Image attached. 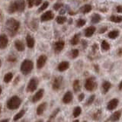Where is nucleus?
<instances>
[{"instance_id": "obj_26", "label": "nucleus", "mask_w": 122, "mask_h": 122, "mask_svg": "<svg viewBox=\"0 0 122 122\" xmlns=\"http://www.w3.org/2000/svg\"><path fill=\"white\" fill-rule=\"evenodd\" d=\"M79 37H80V34H75L73 36V37L72 38L71 40V44L72 45H76L79 42Z\"/></svg>"}, {"instance_id": "obj_50", "label": "nucleus", "mask_w": 122, "mask_h": 122, "mask_svg": "<svg viewBox=\"0 0 122 122\" xmlns=\"http://www.w3.org/2000/svg\"><path fill=\"white\" fill-rule=\"evenodd\" d=\"M2 11L0 10V18H1V17H2Z\"/></svg>"}, {"instance_id": "obj_52", "label": "nucleus", "mask_w": 122, "mask_h": 122, "mask_svg": "<svg viewBox=\"0 0 122 122\" xmlns=\"http://www.w3.org/2000/svg\"><path fill=\"white\" fill-rule=\"evenodd\" d=\"M2 122H5V121H9V120H3V121H2Z\"/></svg>"}, {"instance_id": "obj_37", "label": "nucleus", "mask_w": 122, "mask_h": 122, "mask_svg": "<svg viewBox=\"0 0 122 122\" xmlns=\"http://www.w3.org/2000/svg\"><path fill=\"white\" fill-rule=\"evenodd\" d=\"M95 98V95H92V96L89 98V100H88V102H87V105H90L92 104V102H94Z\"/></svg>"}, {"instance_id": "obj_53", "label": "nucleus", "mask_w": 122, "mask_h": 122, "mask_svg": "<svg viewBox=\"0 0 122 122\" xmlns=\"http://www.w3.org/2000/svg\"><path fill=\"white\" fill-rule=\"evenodd\" d=\"M0 66H1V60H0Z\"/></svg>"}, {"instance_id": "obj_34", "label": "nucleus", "mask_w": 122, "mask_h": 122, "mask_svg": "<svg viewBox=\"0 0 122 122\" xmlns=\"http://www.w3.org/2000/svg\"><path fill=\"white\" fill-rule=\"evenodd\" d=\"M86 21L85 19L79 18L77 21V22H76V25H77V27H79V28H81V27H82L83 25H86Z\"/></svg>"}, {"instance_id": "obj_19", "label": "nucleus", "mask_w": 122, "mask_h": 122, "mask_svg": "<svg viewBox=\"0 0 122 122\" xmlns=\"http://www.w3.org/2000/svg\"><path fill=\"white\" fill-rule=\"evenodd\" d=\"M111 86H112V84L110 83L108 81H105L102 84V89H103V93L106 94L109 91Z\"/></svg>"}, {"instance_id": "obj_33", "label": "nucleus", "mask_w": 122, "mask_h": 122, "mask_svg": "<svg viewBox=\"0 0 122 122\" xmlns=\"http://www.w3.org/2000/svg\"><path fill=\"white\" fill-rule=\"evenodd\" d=\"M66 21V18L64 17V16H58L56 18V22L58 23V24H60V25L65 23Z\"/></svg>"}, {"instance_id": "obj_10", "label": "nucleus", "mask_w": 122, "mask_h": 122, "mask_svg": "<svg viewBox=\"0 0 122 122\" xmlns=\"http://www.w3.org/2000/svg\"><path fill=\"white\" fill-rule=\"evenodd\" d=\"M8 37L5 34H2L0 35V49H5L8 45Z\"/></svg>"}, {"instance_id": "obj_51", "label": "nucleus", "mask_w": 122, "mask_h": 122, "mask_svg": "<svg viewBox=\"0 0 122 122\" xmlns=\"http://www.w3.org/2000/svg\"><path fill=\"white\" fill-rule=\"evenodd\" d=\"M1 93H2V88L0 86V95H1Z\"/></svg>"}, {"instance_id": "obj_22", "label": "nucleus", "mask_w": 122, "mask_h": 122, "mask_svg": "<svg viewBox=\"0 0 122 122\" xmlns=\"http://www.w3.org/2000/svg\"><path fill=\"white\" fill-rule=\"evenodd\" d=\"M15 47L18 50V51H25V45L20 41H16L15 43Z\"/></svg>"}, {"instance_id": "obj_44", "label": "nucleus", "mask_w": 122, "mask_h": 122, "mask_svg": "<svg viewBox=\"0 0 122 122\" xmlns=\"http://www.w3.org/2000/svg\"><path fill=\"white\" fill-rule=\"evenodd\" d=\"M98 49V45L96 44H95L93 46H92V51L95 53V51H96V50Z\"/></svg>"}, {"instance_id": "obj_48", "label": "nucleus", "mask_w": 122, "mask_h": 122, "mask_svg": "<svg viewBox=\"0 0 122 122\" xmlns=\"http://www.w3.org/2000/svg\"><path fill=\"white\" fill-rule=\"evenodd\" d=\"M119 90H122V80H121V82H120V84H119Z\"/></svg>"}, {"instance_id": "obj_14", "label": "nucleus", "mask_w": 122, "mask_h": 122, "mask_svg": "<svg viewBox=\"0 0 122 122\" xmlns=\"http://www.w3.org/2000/svg\"><path fill=\"white\" fill-rule=\"evenodd\" d=\"M70 66V63H69L67 61H63L58 65V70L60 72H63L65 70H66Z\"/></svg>"}, {"instance_id": "obj_6", "label": "nucleus", "mask_w": 122, "mask_h": 122, "mask_svg": "<svg viewBox=\"0 0 122 122\" xmlns=\"http://www.w3.org/2000/svg\"><path fill=\"white\" fill-rule=\"evenodd\" d=\"M62 82H63V78L61 76H59V77H56L55 78V79L53 80V90H58L60 89V88L62 85Z\"/></svg>"}, {"instance_id": "obj_21", "label": "nucleus", "mask_w": 122, "mask_h": 122, "mask_svg": "<svg viewBox=\"0 0 122 122\" xmlns=\"http://www.w3.org/2000/svg\"><path fill=\"white\" fill-rule=\"evenodd\" d=\"M46 107H47V104H46V103H42V104H41L39 106L37 107V114H38V115H41V114L44 113V112L46 109Z\"/></svg>"}, {"instance_id": "obj_38", "label": "nucleus", "mask_w": 122, "mask_h": 122, "mask_svg": "<svg viewBox=\"0 0 122 122\" xmlns=\"http://www.w3.org/2000/svg\"><path fill=\"white\" fill-rule=\"evenodd\" d=\"M48 5H49V3H48V2H45L43 5H42V6L39 9V11H44V9H46L48 7Z\"/></svg>"}, {"instance_id": "obj_17", "label": "nucleus", "mask_w": 122, "mask_h": 122, "mask_svg": "<svg viewBox=\"0 0 122 122\" xmlns=\"http://www.w3.org/2000/svg\"><path fill=\"white\" fill-rule=\"evenodd\" d=\"M121 115V112L120 111H117V112H114L112 115L110 116V120L112 121H117L120 119Z\"/></svg>"}, {"instance_id": "obj_39", "label": "nucleus", "mask_w": 122, "mask_h": 122, "mask_svg": "<svg viewBox=\"0 0 122 122\" xmlns=\"http://www.w3.org/2000/svg\"><path fill=\"white\" fill-rule=\"evenodd\" d=\"M61 7H63V4L62 3H56L54 5H53V9L55 10H59Z\"/></svg>"}, {"instance_id": "obj_47", "label": "nucleus", "mask_w": 122, "mask_h": 122, "mask_svg": "<svg viewBox=\"0 0 122 122\" xmlns=\"http://www.w3.org/2000/svg\"><path fill=\"white\" fill-rule=\"evenodd\" d=\"M86 43H87V42H86V41H82V46L84 45V47H83L84 48H86V46H87V44H86Z\"/></svg>"}, {"instance_id": "obj_24", "label": "nucleus", "mask_w": 122, "mask_h": 122, "mask_svg": "<svg viewBox=\"0 0 122 122\" xmlns=\"http://www.w3.org/2000/svg\"><path fill=\"white\" fill-rule=\"evenodd\" d=\"M101 16L100 15L98 14H95L92 15V19H91V21L92 24H97V23H98L99 21H101Z\"/></svg>"}, {"instance_id": "obj_11", "label": "nucleus", "mask_w": 122, "mask_h": 122, "mask_svg": "<svg viewBox=\"0 0 122 122\" xmlns=\"http://www.w3.org/2000/svg\"><path fill=\"white\" fill-rule=\"evenodd\" d=\"M72 98H73V95H72V93L71 92H67L64 95V96L63 98V102L65 104H69L70 103L72 100Z\"/></svg>"}, {"instance_id": "obj_25", "label": "nucleus", "mask_w": 122, "mask_h": 122, "mask_svg": "<svg viewBox=\"0 0 122 122\" xmlns=\"http://www.w3.org/2000/svg\"><path fill=\"white\" fill-rule=\"evenodd\" d=\"M16 11H17V4H16V2H14L11 4L9 8V12L10 14H12L15 12Z\"/></svg>"}, {"instance_id": "obj_4", "label": "nucleus", "mask_w": 122, "mask_h": 122, "mask_svg": "<svg viewBox=\"0 0 122 122\" xmlns=\"http://www.w3.org/2000/svg\"><path fill=\"white\" fill-rule=\"evenodd\" d=\"M97 87V83L95 81L94 77H90L86 79V83H85V88L87 91H93L96 89Z\"/></svg>"}, {"instance_id": "obj_23", "label": "nucleus", "mask_w": 122, "mask_h": 122, "mask_svg": "<svg viewBox=\"0 0 122 122\" xmlns=\"http://www.w3.org/2000/svg\"><path fill=\"white\" fill-rule=\"evenodd\" d=\"M119 35V30H113L108 33V37L111 39H115Z\"/></svg>"}, {"instance_id": "obj_29", "label": "nucleus", "mask_w": 122, "mask_h": 122, "mask_svg": "<svg viewBox=\"0 0 122 122\" xmlns=\"http://www.w3.org/2000/svg\"><path fill=\"white\" fill-rule=\"evenodd\" d=\"M81 112H82L81 108H80V107H76V108H74V110H73V113H72V114H73V117H77L78 116L80 115Z\"/></svg>"}, {"instance_id": "obj_5", "label": "nucleus", "mask_w": 122, "mask_h": 122, "mask_svg": "<svg viewBox=\"0 0 122 122\" xmlns=\"http://www.w3.org/2000/svg\"><path fill=\"white\" fill-rule=\"evenodd\" d=\"M37 84H38V81L36 78H32L30 80V82L28 83V91L32 92L35 91L37 87Z\"/></svg>"}, {"instance_id": "obj_43", "label": "nucleus", "mask_w": 122, "mask_h": 122, "mask_svg": "<svg viewBox=\"0 0 122 122\" xmlns=\"http://www.w3.org/2000/svg\"><path fill=\"white\" fill-rule=\"evenodd\" d=\"M84 97H85V95H84L83 93H81L79 95V101H82L83 100V98H84Z\"/></svg>"}, {"instance_id": "obj_20", "label": "nucleus", "mask_w": 122, "mask_h": 122, "mask_svg": "<svg viewBox=\"0 0 122 122\" xmlns=\"http://www.w3.org/2000/svg\"><path fill=\"white\" fill-rule=\"evenodd\" d=\"M92 8L91 5L86 4V5L81 7V9H80V11H81V12L83 13V14H87V13H89V11H92Z\"/></svg>"}, {"instance_id": "obj_13", "label": "nucleus", "mask_w": 122, "mask_h": 122, "mask_svg": "<svg viewBox=\"0 0 122 122\" xmlns=\"http://www.w3.org/2000/svg\"><path fill=\"white\" fill-rule=\"evenodd\" d=\"M95 30H96V28H95V27L94 26H90L89 28H87L85 30V36L87 37H92L93 35V34L95 33Z\"/></svg>"}, {"instance_id": "obj_2", "label": "nucleus", "mask_w": 122, "mask_h": 122, "mask_svg": "<svg viewBox=\"0 0 122 122\" xmlns=\"http://www.w3.org/2000/svg\"><path fill=\"white\" fill-rule=\"evenodd\" d=\"M33 62L30 60H25L23 61L21 66V71L24 75L28 74L29 72H31L33 69Z\"/></svg>"}, {"instance_id": "obj_42", "label": "nucleus", "mask_w": 122, "mask_h": 122, "mask_svg": "<svg viewBox=\"0 0 122 122\" xmlns=\"http://www.w3.org/2000/svg\"><path fill=\"white\" fill-rule=\"evenodd\" d=\"M107 29H108V28H107V27H104V28H102L100 29V30H99V33H100V34L105 33L106 30H107Z\"/></svg>"}, {"instance_id": "obj_7", "label": "nucleus", "mask_w": 122, "mask_h": 122, "mask_svg": "<svg viewBox=\"0 0 122 122\" xmlns=\"http://www.w3.org/2000/svg\"><path fill=\"white\" fill-rule=\"evenodd\" d=\"M53 17H54V15H53L52 11H47L41 15V19L42 21H50V20H51V19H53Z\"/></svg>"}, {"instance_id": "obj_45", "label": "nucleus", "mask_w": 122, "mask_h": 122, "mask_svg": "<svg viewBox=\"0 0 122 122\" xmlns=\"http://www.w3.org/2000/svg\"><path fill=\"white\" fill-rule=\"evenodd\" d=\"M41 1H42V0H36V1H35V2H34V5H40V4L41 3Z\"/></svg>"}, {"instance_id": "obj_30", "label": "nucleus", "mask_w": 122, "mask_h": 122, "mask_svg": "<svg viewBox=\"0 0 122 122\" xmlns=\"http://www.w3.org/2000/svg\"><path fill=\"white\" fill-rule=\"evenodd\" d=\"M101 47H102V49L103 50V51H108V50L110 49V45H109V44L106 41H103L102 42Z\"/></svg>"}, {"instance_id": "obj_1", "label": "nucleus", "mask_w": 122, "mask_h": 122, "mask_svg": "<svg viewBox=\"0 0 122 122\" xmlns=\"http://www.w3.org/2000/svg\"><path fill=\"white\" fill-rule=\"evenodd\" d=\"M6 28L11 36L15 35L19 28V22L14 18H10L6 21Z\"/></svg>"}, {"instance_id": "obj_35", "label": "nucleus", "mask_w": 122, "mask_h": 122, "mask_svg": "<svg viewBox=\"0 0 122 122\" xmlns=\"http://www.w3.org/2000/svg\"><path fill=\"white\" fill-rule=\"evenodd\" d=\"M79 50L77 49H73L71 52V56H72V58H76L78 56H79Z\"/></svg>"}, {"instance_id": "obj_9", "label": "nucleus", "mask_w": 122, "mask_h": 122, "mask_svg": "<svg viewBox=\"0 0 122 122\" xmlns=\"http://www.w3.org/2000/svg\"><path fill=\"white\" fill-rule=\"evenodd\" d=\"M47 56L45 55H41L39 56V58L37 59V67L38 69H41L43 67L45 63H46V61H47Z\"/></svg>"}, {"instance_id": "obj_32", "label": "nucleus", "mask_w": 122, "mask_h": 122, "mask_svg": "<svg viewBox=\"0 0 122 122\" xmlns=\"http://www.w3.org/2000/svg\"><path fill=\"white\" fill-rule=\"evenodd\" d=\"M25 114V110H21V111H20V112H18L16 115L15 116V117H14V121H17V120H18L19 118H21V117H22L23 116H24V114Z\"/></svg>"}, {"instance_id": "obj_16", "label": "nucleus", "mask_w": 122, "mask_h": 122, "mask_svg": "<svg viewBox=\"0 0 122 122\" xmlns=\"http://www.w3.org/2000/svg\"><path fill=\"white\" fill-rule=\"evenodd\" d=\"M17 4V11H23L25 9V2L24 0H18L16 2Z\"/></svg>"}, {"instance_id": "obj_36", "label": "nucleus", "mask_w": 122, "mask_h": 122, "mask_svg": "<svg viewBox=\"0 0 122 122\" xmlns=\"http://www.w3.org/2000/svg\"><path fill=\"white\" fill-rule=\"evenodd\" d=\"M101 116H102V111L101 110H98L97 112L94 114L93 118H94L95 120H98Z\"/></svg>"}, {"instance_id": "obj_8", "label": "nucleus", "mask_w": 122, "mask_h": 122, "mask_svg": "<svg viewBox=\"0 0 122 122\" xmlns=\"http://www.w3.org/2000/svg\"><path fill=\"white\" fill-rule=\"evenodd\" d=\"M118 103H119V100H118L117 98H113L108 103L107 108H108L109 111H112L114 109H115L117 107Z\"/></svg>"}, {"instance_id": "obj_27", "label": "nucleus", "mask_w": 122, "mask_h": 122, "mask_svg": "<svg viewBox=\"0 0 122 122\" xmlns=\"http://www.w3.org/2000/svg\"><path fill=\"white\" fill-rule=\"evenodd\" d=\"M111 21L114 23H120L122 21V16H115V15H112L110 18Z\"/></svg>"}, {"instance_id": "obj_15", "label": "nucleus", "mask_w": 122, "mask_h": 122, "mask_svg": "<svg viewBox=\"0 0 122 122\" xmlns=\"http://www.w3.org/2000/svg\"><path fill=\"white\" fill-rule=\"evenodd\" d=\"M64 45H65V43H64L63 41H62L56 42L55 44H54V49H55V51L56 52H60L63 49Z\"/></svg>"}, {"instance_id": "obj_46", "label": "nucleus", "mask_w": 122, "mask_h": 122, "mask_svg": "<svg viewBox=\"0 0 122 122\" xmlns=\"http://www.w3.org/2000/svg\"><path fill=\"white\" fill-rule=\"evenodd\" d=\"M117 55L119 56H122V48L118 49V51H117Z\"/></svg>"}, {"instance_id": "obj_31", "label": "nucleus", "mask_w": 122, "mask_h": 122, "mask_svg": "<svg viewBox=\"0 0 122 122\" xmlns=\"http://www.w3.org/2000/svg\"><path fill=\"white\" fill-rule=\"evenodd\" d=\"M12 78H13V74L11 72H9L4 77V81H5V82H9L12 79Z\"/></svg>"}, {"instance_id": "obj_12", "label": "nucleus", "mask_w": 122, "mask_h": 122, "mask_svg": "<svg viewBox=\"0 0 122 122\" xmlns=\"http://www.w3.org/2000/svg\"><path fill=\"white\" fill-rule=\"evenodd\" d=\"M44 89H40L39 91H38L34 95V97L32 98L33 102H37L39 100H41V99L42 98V97H43V95H44Z\"/></svg>"}, {"instance_id": "obj_40", "label": "nucleus", "mask_w": 122, "mask_h": 122, "mask_svg": "<svg viewBox=\"0 0 122 122\" xmlns=\"http://www.w3.org/2000/svg\"><path fill=\"white\" fill-rule=\"evenodd\" d=\"M28 6L29 8H31L34 3V0H28Z\"/></svg>"}, {"instance_id": "obj_18", "label": "nucleus", "mask_w": 122, "mask_h": 122, "mask_svg": "<svg viewBox=\"0 0 122 122\" xmlns=\"http://www.w3.org/2000/svg\"><path fill=\"white\" fill-rule=\"evenodd\" d=\"M26 41H27V45H28V47L29 48H33L34 47V38L31 36L29 35V34L27 35Z\"/></svg>"}, {"instance_id": "obj_3", "label": "nucleus", "mask_w": 122, "mask_h": 122, "mask_svg": "<svg viewBox=\"0 0 122 122\" xmlns=\"http://www.w3.org/2000/svg\"><path fill=\"white\" fill-rule=\"evenodd\" d=\"M21 99L18 96H13L11 97L9 102L7 103V107L8 108H9L11 110H14V109H17L21 105Z\"/></svg>"}, {"instance_id": "obj_28", "label": "nucleus", "mask_w": 122, "mask_h": 122, "mask_svg": "<svg viewBox=\"0 0 122 122\" xmlns=\"http://www.w3.org/2000/svg\"><path fill=\"white\" fill-rule=\"evenodd\" d=\"M73 90L75 92H78L80 90V84H79V81L78 79H76L73 82Z\"/></svg>"}, {"instance_id": "obj_41", "label": "nucleus", "mask_w": 122, "mask_h": 122, "mask_svg": "<svg viewBox=\"0 0 122 122\" xmlns=\"http://www.w3.org/2000/svg\"><path fill=\"white\" fill-rule=\"evenodd\" d=\"M116 10L118 13H122V5H118L116 8Z\"/></svg>"}, {"instance_id": "obj_49", "label": "nucleus", "mask_w": 122, "mask_h": 122, "mask_svg": "<svg viewBox=\"0 0 122 122\" xmlns=\"http://www.w3.org/2000/svg\"><path fill=\"white\" fill-rule=\"evenodd\" d=\"M95 70H96V72H98V71H99V69H98V66H95Z\"/></svg>"}]
</instances>
